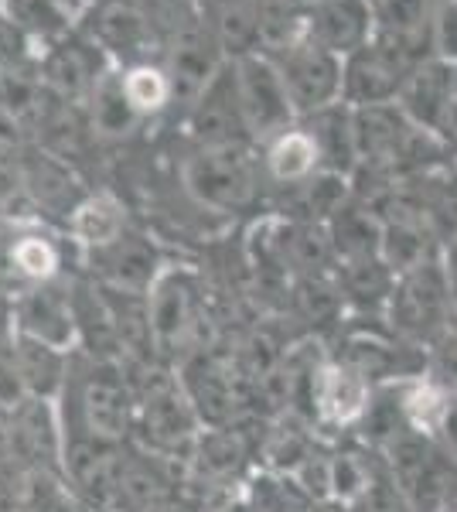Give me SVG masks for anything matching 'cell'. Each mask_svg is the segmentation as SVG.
I'll use <instances>...</instances> for the list:
<instances>
[{"mask_svg":"<svg viewBox=\"0 0 457 512\" xmlns=\"http://www.w3.org/2000/svg\"><path fill=\"white\" fill-rule=\"evenodd\" d=\"M307 38L338 59H348L376 38V11L369 0H324L307 18Z\"/></svg>","mask_w":457,"mask_h":512,"instance_id":"obj_11","label":"cell"},{"mask_svg":"<svg viewBox=\"0 0 457 512\" xmlns=\"http://www.w3.org/2000/svg\"><path fill=\"white\" fill-rule=\"evenodd\" d=\"M284 4H287L294 14H301V18H311V14L324 4V0H284Z\"/></svg>","mask_w":457,"mask_h":512,"instance_id":"obj_30","label":"cell"},{"mask_svg":"<svg viewBox=\"0 0 457 512\" xmlns=\"http://www.w3.org/2000/svg\"><path fill=\"white\" fill-rule=\"evenodd\" d=\"M457 140V65H454V113H451V123H447V134H444V144Z\"/></svg>","mask_w":457,"mask_h":512,"instance_id":"obj_31","label":"cell"},{"mask_svg":"<svg viewBox=\"0 0 457 512\" xmlns=\"http://www.w3.org/2000/svg\"><path fill=\"white\" fill-rule=\"evenodd\" d=\"M430 59L457 65V0H437L430 18Z\"/></svg>","mask_w":457,"mask_h":512,"instance_id":"obj_26","label":"cell"},{"mask_svg":"<svg viewBox=\"0 0 457 512\" xmlns=\"http://www.w3.org/2000/svg\"><path fill=\"white\" fill-rule=\"evenodd\" d=\"M137 4H140V11L147 14L151 28L164 38V45H168L174 35H181V31H188L191 24H198L205 18L198 0H137Z\"/></svg>","mask_w":457,"mask_h":512,"instance_id":"obj_23","label":"cell"},{"mask_svg":"<svg viewBox=\"0 0 457 512\" xmlns=\"http://www.w3.org/2000/svg\"><path fill=\"white\" fill-rule=\"evenodd\" d=\"M79 31L103 48L113 65L161 62L164 38L157 35L137 0H93L79 21Z\"/></svg>","mask_w":457,"mask_h":512,"instance_id":"obj_2","label":"cell"},{"mask_svg":"<svg viewBox=\"0 0 457 512\" xmlns=\"http://www.w3.org/2000/svg\"><path fill=\"white\" fill-rule=\"evenodd\" d=\"M232 65H236V86H239V103H243L249 140L273 144L280 134L294 130L297 110L290 103L287 82L277 59H270L267 52H253L236 59Z\"/></svg>","mask_w":457,"mask_h":512,"instance_id":"obj_3","label":"cell"},{"mask_svg":"<svg viewBox=\"0 0 457 512\" xmlns=\"http://www.w3.org/2000/svg\"><path fill=\"white\" fill-rule=\"evenodd\" d=\"M188 188L195 192L198 202L212 205V209L232 212L253 202L256 195V175L253 158H249V144L232 147H202L185 168Z\"/></svg>","mask_w":457,"mask_h":512,"instance_id":"obj_7","label":"cell"},{"mask_svg":"<svg viewBox=\"0 0 457 512\" xmlns=\"http://www.w3.org/2000/svg\"><path fill=\"white\" fill-rule=\"evenodd\" d=\"M365 485H369V478H365V468L359 461L352 454H338V461L331 465V492L338 499H359Z\"/></svg>","mask_w":457,"mask_h":512,"instance_id":"obj_27","label":"cell"},{"mask_svg":"<svg viewBox=\"0 0 457 512\" xmlns=\"http://www.w3.org/2000/svg\"><path fill=\"white\" fill-rule=\"evenodd\" d=\"M328 233L335 256H342V263L369 260V256H379L382 250V216L359 202V198H348L342 209L331 216Z\"/></svg>","mask_w":457,"mask_h":512,"instance_id":"obj_14","label":"cell"},{"mask_svg":"<svg viewBox=\"0 0 457 512\" xmlns=\"http://www.w3.org/2000/svg\"><path fill=\"white\" fill-rule=\"evenodd\" d=\"M423 59L413 55V45L393 38H372L369 45L352 52L345 59V86H342V103L352 110L362 106H382L396 103L403 93V82L413 72V65Z\"/></svg>","mask_w":457,"mask_h":512,"instance_id":"obj_4","label":"cell"},{"mask_svg":"<svg viewBox=\"0 0 457 512\" xmlns=\"http://www.w3.org/2000/svg\"><path fill=\"white\" fill-rule=\"evenodd\" d=\"M123 72V93L140 117H157L171 110V79L161 62H137Z\"/></svg>","mask_w":457,"mask_h":512,"instance_id":"obj_19","label":"cell"},{"mask_svg":"<svg viewBox=\"0 0 457 512\" xmlns=\"http://www.w3.org/2000/svg\"><path fill=\"white\" fill-rule=\"evenodd\" d=\"M437 434L444 437L447 451L457 458V393H451V407H447V417H444V424H440Z\"/></svg>","mask_w":457,"mask_h":512,"instance_id":"obj_29","label":"cell"},{"mask_svg":"<svg viewBox=\"0 0 457 512\" xmlns=\"http://www.w3.org/2000/svg\"><path fill=\"white\" fill-rule=\"evenodd\" d=\"M205 21L229 62L260 52L263 0H215L205 11Z\"/></svg>","mask_w":457,"mask_h":512,"instance_id":"obj_13","label":"cell"},{"mask_svg":"<svg viewBox=\"0 0 457 512\" xmlns=\"http://www.w3.org/2000/svg\"><path fill=\"white\" fill-rule=\"evenodd\" d=\"M277 65H280V72H284L287 93H290V103H294L297 117H314V113L342 103L345 59H338L335 52H328V48L314 45L311 38H304V41H297L294 48L280 52Z\"/></svg>","mask_w":457,"mask_h":512,"instance_id":"obj_5","label":"cell"},{"mask_svg":"<svg viewBox=\"0 0 457 512\" xmlns=\"http://www.w3.org/2000/svg\"><path fill=\"white\" fill-rule=\"evenodd\" d=\"M345 291L362 304V308H376V304H389V294L396 287V274L382 263V256H369V260L345 263Z\"/></svg>","mask_w":457,"mask_h":512,"instance_id":"obj_22","label":"cell"},{"mask_svg":"<svg viewBox=\"0 0 457 512\" xmlns=\"http://www.w3.org/2000/svg\"><path fill=\"white\" fill-rule=\"evenodd\" d=\"M389 321L403 338L413 342H437L447 332L454 311V277L440 260H427L423 267L396 277L389 294Z\"/></svg>","mask_w":457,"mask_h":512,"instance_id":"obj_1","label":"cell"},{"mask_svg":"<svg viewBox=\"0 0 457 512\" xmlns=\"http://www.w3.org/2000/svg\"><path fill=\"white\" fill-rule=\"evenodd\" d=\"M11 263L21 270L24 277L45 280V277H52V274H55L58 253H55V246L48 243V239H41V236H24V239H18V243H14Z\"/></svg>","mask_w":457,"mask_h":512,"instance_id":"obj_25","label":"cell"},{"mask_svg":"<svg viewBox=\"0 0 457 512\" xmlns=\"http://www.w3.org/2000/svg\"><path fill=\"white\" fill-rule=\"evenodd\" d=\"M311 137L321 151V168L352 175L359 168V147H355V127H352V106L338 103L311 117Z\"/></svg>","mask_w":457,"mask_h":512,"instance_id":"obj_16","label":"cell"},{"mask_svg":"<svg viewBox=\"0 0 457 512\" xmlns=\"http://www.w3.org/2000/svg\"><path fill=\"white\" fill-rule=\"evenodd\" d=\"M89 113H93V127L103 134H127L140 120V113L130 106L127 93H123V72L120 65H110L103 79L96 82L93 99H89Z\"/></svg>","mask_w":457,"mask_h":512,"instance_id":"obj_18","label":"cell"},{"mask_svg":"<svg viewBox=\"0 0 457 512\" xmlns=\"http://www.w3.org/2000/svg\"><path fill=\"white\" fill-rule=\"evenodd\" d=\"M120 229H123V212L110 195L86 198V202L76 205V212H72V233H76L82 243L106 246V243H113V239H120Z\"/></svg>","mask_w":457,"mask_h":512,"instance_id":"obj_21","label":"cell"},{"mask_svg":"<svg viewBox=\"0 0 457 512\" xmlns=\"http://www.w3.org/2000/svg\"><path fill=\"white\" fill-rule=\"evenodd\" d=\"M0 7L41 48L69 38L82 21V11L72 0H0Z\"/></svg>","mask_w":457,"mask_h":512,"instance_id":"obj_15","label":"cell"},{"mask_svg":"<svg viewBox=\"0 0 457 512\" xmlns=\"http://www.w3.org/2000/svg\"><path fill=\"white\" fill-rule=\"evenodd\" d=\"M396 103L420 130L434 134L444 144L447 123L454 113V65L440 59H423L420 65H413Z\"/></svg>","mask_w":457,"mask_h":512,"instance_id":"obj_10","label":"cell"},{"mask_svg":"<svg viewBox=\"0 0 457 512\" xmlns=\"http://www.w3.org/2000/svg\"><path fill=\"white\" fill-rule=\"evenodd\" d=\"M369 4H376V0H369Z\"/></svg>","mask_w":457,"mask_h":512,"instance_id":"obj_34","label":"cell"},{"mask_svg":"<svg viewBox=\"0 0 457 512\" xmlns=\"http://www.w3.org/2000/svg\"><path fill=\"white\" fill-rule=\"evenodd\" d=\"M191 137L202 147H232V144H253L246 130L243 103H239L236 86V65H226L212 86L198 96V103L188 110Z\"/></svg>","mask_w":457,"mask_h":512,"instance_id":"obj_9","label":"cell"},{"mask_svg":"<svg viewBox=\"0 0 457 512\" xmlns=\"http://www.w3.org/2000/svg\"><path fill=\"white\" fill-rule=\"evenodd\" d=\"M110 59L103 55V48L96 41H89L76 28L69 38L55 41V45L41 48L38 55V72L45 89L62 103L72 106H89L96 82L103 79V72L110 69Z\"/></svg>","mask_w":457,"mask_h":512,"instance_id":"obj_8","label":"cell"},{"mask_svg":"<svg viewBox=\"0 0 457 512\" xmlns=\"http://www.w3.org/2000/svg\"><path fill=\"white\" fill-rule=\"evenodd\" d=\"M430 379L457 393V332H444L434 342V376Z\"/></svg>","mask_w":457,"mask_h":512,"instance_id":"obj_28","label":"cell"},{"mask_svg":"<svg viewBox=\"0 0 457 512\" xmlns=\"http://www.w3.org/2000/svg\"><path fill=\"white\" fill-rule=\"evenodd\" d=\"M161 65L171 79V106L188 113L198 103V96L212 86V79L226 69L229 59L219 41H215L209 21L202 18L164 45Z\"/></svg>","mask_w":457,"mask_h":512,"instance_id":"obj_6","label":"cell"},{"mask_svg":"<svg viewBox=\"0 0 457 512\" xmlns=\"http://www.w3.org/2000/svg\"><path fill=\"white\" fill-rule=\"evenodd\" d=\"M447 407H451V390L440 386L437 379H420V383H413L410 390H406L400 414L413 431L437 434L447 417Z\"/></svg>","mask_w":457,"mask_h":512,"instance_id":"obj_20","label":"cell"},{"mask_svg":"<svg viewBox=\"0 0 457 512\" xmlns=\"http://www.w3.org/2000/svg\"><path fill=\"white\" fill-rule=\"evenodd\" d=\"M72 4H76V7H79V11H82V14H86V7H89V4H93V0H72Z\"/></svg>","mask_w":457,"mask_h":512,"instance_id":"obj_32","label":"cell"},{"mask_svg":"<svg viewBox=\"0 0 457 512\" xmlns=\"http://www.w3.org/2000/svg\"><path fill=\"white\" fill-rule=\"evenodd\" d=\"M314 407L328 424H355L372 407V383L348 362L321 366L314 376Z\"/></svg>","mask_w":457,"mask_h":512,"instance_id":"obj_12","label":"cell"},{"mask_svg":"<svg viewBox=\"0 0 457 512\" xmlns=\"http://www.w3.org/2000/svg\"><path fill=\"white\" fill-rule=\"evenodd\" d=\"M198 4H202V11H209V7L215 4V0H198Z\"/></svg>","mask_w":457,"mask_h":512,"instance_id":"obj_33","label":"cell"},{"mask_svg":"<svg viewBox=\"0 0 457 512\" xmlns=\"http://www.w3.org/2000/svg\"><path fill=\"white\" fill-rule=\"evenodd\" d=\"M267 168L284 185H304L311 175L321 171V151L314 144L311 130L294 127L267 144Z\"/></svg>","mask_w":457,"mask_h":512,"instance_id":"obj_17","label":"cell"},{"mask_svg":"<svg viewBox=\"0 0 457 512\" xmlns=\"http://www.w3.org/2000/svg\"><path fill=\"white\" fill-rule=\"evenodd\" d=\"M38 45L14 24L11 14L0 7V76L4 72H18L38 62Z\"/></svg>","mask_w":457,"mask_h":512,"instance_id":"obj_24","label":"cell"}]
</instances>
